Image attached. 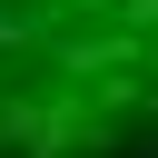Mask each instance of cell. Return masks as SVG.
Returning <instances> with one entry per match:
<instances>
[{
	"mask_svg": "<svg viewBox=\"0 0 158 158\" xmlns=\"http://www.w3.org/2000/svg\"><path fill=\"white\" fill-rule=\"evenodd\" d=\"M0 158H158V0H0Z\"/></svg>",
	"mask_w": 158,
	"mask_h": 158,
	"instance_id": "6da1fadb",
	"label": "cell"
}]
</instances>
